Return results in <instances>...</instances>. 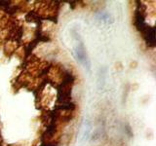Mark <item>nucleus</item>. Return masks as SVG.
Masks as SVG:
<instances>
[{
	"label": "nucleus",
	"instance_id": "1",
	"mask_svg": "<svg viewBox=\"0 0 156 146\" xmlns=\"http://www.w3.org/2000/svg\"><path fill=\"white\" fill-rule=\"evenodd\" d=\"M74 55H75L76 60L79 61L81 64H83L85 67L90 68V62L87 57L84 45H83L82 43H77V45L74 47Z\"/></svg>",
	"mask_w": 156,
	"mask_h": 146
},
{
	"label": "nucleus",
	"instance_id": "2",
	"mask_svg": "<svg viewBox=\"0 0 156 146\" xmlns=\"http://www.w3.org/2000/svg\"><path fill=\"white\" fill-rule=\"evenodd\" d=\"M99 19H101V21H102V22H107L108 23L109 22V19H110V16L108 14H106V13H100L99 15Z\"/></svg>",
	"mask_w": 156,
	"mask_h": 146
}]
</instances>
